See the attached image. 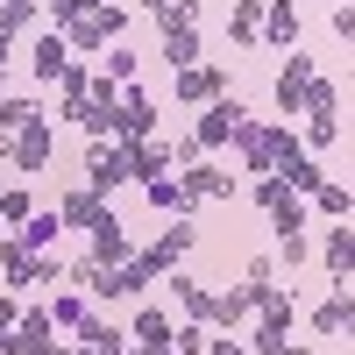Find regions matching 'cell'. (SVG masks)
<instances>
[{"mask_svg": "<svg viewBox=\"0 0 355 355\" xmlns=\"http://www.w3.org/2000/svg\"><path fill=\"white\" fill-rule=\"evenodd\" d=\"M256 206L270 214V227H277V234H299V227H306V199L291 192L277 171H263V178H256Z\"/></svg>", "mask_w": 355, "mask_h": 355, "instance_id": "1", "label": "cell"}, {"mask_svg": "<svg viewBox=\"0 0 355 355\" xmlns=\"http://www.w3.org/2000/svg\"><path fill=\"white\" fill-rule=\"evenodd\" d=\"M121 28H128V15L107 0V8H85V15L64 28V43H71V50H107V43H121Z\"/></svg>", "mask_w": 355, "mask_h": 355, "instance_id": "2", "label": "cell"}, {"mask_svg": "<svg viewBox=\"0 0 355 355\" xmlns=\"http://www.w3.org/2000/svg\"><path fill=\"white\" fill-rule=\"evenodd\" d=\"M50 150H57V128H50V121H28L21 135H8V150H0V164L28 178V171H43V164H50Z\"/></svg>", "mask_w": 355, "mask_h": 355, "instance_id": "3", "label": "cell"}, {"mask_svg": "<svg viewBox=\"0 0 355 355\" xmlns=\"http://www.w3.org/2000/svg\"><path fill=\"white\" fill-rule=\"evenodd\" d=\"M114 185H128V142H93L85 150V192H114Z\"/></svg>", "mask_w": 355, "mask_h": 355, "instance_id": "4", "label": "cell"}, {"mask_svg": "<svg viewBox=\"0 0 355 355\" xmlns=\"http://www.w3.org/2000/svg\"><path fill=\"white\" fill-rule=\"evenodd\" d=\"M320 78V64L306 50H284V71H277V85H270V100H277V114H299L306 107V85Z\"/></svg>", "mask_w": 355, "mask_h": 355, "instance_id": "5", "label": "cell"}, {"mask_svg": "<svg viewBox=\"0 0 355 355\" xmlns=\"http://www.w3.org/2000/svg\"><path fill=\"white\" fill-rule=\"evenodd\" d=\"M249 121V114H242V100H234V93H220V100H206V114H199V150H220V142H234V128H242Z\"/></svg>", "mask_w": 355, "mask_h": 355, "instance_id": "6", "label": "cell"}, {"mask_svg": "<svg viewBox=\"0 0 355 355\" xmlns=\"http://www.w3.org/2000/svg\"><path fill=\"white\" fill-rule=\"evenodd\" d=\"M150 128H157V107H150L142 85H128V93L114 100V142H142Z\"/></svg>", "mask_w": 355, "mask_h": 355, "instance_id": "7", "label": "cell"}, {"mask_svg": "<svg viewBox=\"0 0 355 355\" xmlns=\"http://www.w3.org/2000/svg\"><path fill=\"white\" fill-rule=\"evenodd\" d=\"M15 355H64V341H57V320L43 306H28L15 320Z\"/></svg>", "mask_w": 355, "mask_h": 355, "instance_id": "8", "label": "cell"}, {"mask_svg": "<svg viewBox=\"0 0 355 355\" xmlns=\"http://www.w3.org/2000/svg\"><path fill=\"white\" fill-rule=\"evenodd\" d=\"M85 234H93V263H128L135 256V242H128V227H121L114 206H100V220L85 227Z\"/></svg>", "mask_w": 355, "mask_h": 355, "instance_id": "9", "label": "cell"}, {"mask_svg": "<svg viewBox=\"0 0 355 355\" xmlns=\"http://www.w3.org/2000/svg\"><path fill=\"white\" fill-rule=\"evenodd\" d=\"M150 263H142V256H128V263H107V277H100V291H93V299H142V291H150Z\"/></svg>", "mask_w": 355, "mask_h": 355, "instance_id": "10", "label": "cell"}, {"mask_svg": "<svg viewBox=\"0 0 355 355\" xmlns=\"http://www.w3.org/2000/svg\"><path fill=\"white\" fill-rule=\"evenodd\" d=\"M220 93H227V71L220 64H185V71H178V100L206 107V100H220Z\"/></svg>", "mask_w": 355, "mask_h": 355, "instance_id": "11", "label": "cell"}, {"mask_svg": "<svg viewBox=\"0 0 355 355\" xmlns=\"http://www.w3.org/2000/svg\"><path fill=\"white\" fill-rule=\"evenodd\" d=\"M185 249H192V227H185V220H171L157 242L142 249V263H150V270H178V263H185Z\"/></svg>", "mask_w": 355, "mask_h": 355, "instance_id": "12", "label": "cell"}, {"mask_svg": "<svg viewBox=\"0 0 355 355\" xmlns=\"http://www.w3.org/2000/svg\"><path fill=\"white\" fill-rule=\"evenodd\" d=\"M178 185H185V199H192V206H199V199H234V178H227L220 164H192Z\"/></svg>", "mask_w": 355, "mask_h": 355, "instance_id": "13", "label": "cell"}, {"mask_svg": "<svg viewBox=\"0 0 355 355\" xmlns=\"http://www.w3.org/2000/svg\"><path fill=\"white\" fill-rule=\"evenodd\" d=\"M256 306H249V284H234V291H214V306H206V327H220V334H234L249 320Z\"/></svg>", "mask_w": 355, "mask_h": 355, "instance_id": "14", "label": "cell"}, {"mask_svg": "<svg viewBox=\"0 0 355 355\" xmlns=\"http://www.w3.org/2000/svg\"><path fill=\"white\" fill-rule=\"evenodd\" d=\"M263 43L299 50V8H291V0H270V8H263Z\"/></svg>", "mask_w": 355, "mask_h": 355, "instance_id": "15", "label": "cell"}, {"mask_svg": "<svg viewBox=\"0 0 355 355\" xmlns=\"http://www.w3.org/2000/svg\"><path fill=\"white\" fill-rule=\"evenodd\" d=\"M28 57H36V78H43V85H57V71L71 64V43H64V28L36 36V50H28Z\"/></svg>", "mask_w": 355, "mask_h": 355, "instance_id": "16", "label": "cell"}, {"mask_svg": "<svg viewBox=\"0 0 355 355\" xmlns=\"http://www.w3.org/2000/svg\"><path fill=\"white\" fill-rule=\"evenodd\" d=\"M234 150H242V164H249V171H277V150H270V128L242 121V128H234Z\"/></svg>", "mask_w": 355, "mask_h": 355, "instance_id": "17", "label": "cell"}, {"mask_svg": "<svg viewBox=\"0 0 355 355\" xmlns=\"http://www.w3.org/2000/svg\"><path fill=\"white\" fill-rule=\"evenodd\" d=\"M171 334H178V327H171V313H164V306H142V313H135V327H128L135 348H171Z\"/></svg>", "mask_w": 355, "mask_h": 355, "instance_id": "18", "label": "cell"}, {"mask_svg": "<svg viewBox=\"0 0 355 355\" xmlns=\"http://www.w3.org/2000/svg\"><path fill=\"white\" fill-rule=\"evenodd\" d=\"M142 199H150L157 214H192V199H185V185H178V171H164V178H142Z\"/></svg>", "mask_w": 355, "mask_h": 355, "instance_id": "19", "label": "cell"}, {"mask_svg": "<svg viewBox=\"0 0 355 355\" xmlns=\"http://www.w3.org/2000/svg\"><path fill=\"white\" fill-rule=\"evenodd\" d=\"M171 171V142H128V178H164Z\"/></svg>", "mask_w": 355, "mask_h": 355, "instance_id": "20", "label": "cell"}, {"mask_svg": "<svg viewBox=\"0 0 355 355\" xmlns=\"http://www.w3.org/2000/svg\"><path fill=\"white\" fill-rule=\"evenodd\" d=\"M78 341L93 348V355H128V334L114 327V320H93V313H85V327H78Z\"/></svg>", "mask_w": 355, "mask_h": 355, "instance_id": "21", "label": "cell"}, {"mask_svg": "<svg viewBox=\"0 0 355 355\" xmlns=\"http://www.w3.org/2000/svg\"><path fill=\"white\" fill-rule=\"evenodd\" d=\"M28 121H50L43 100H0V150H8V135H21Z\"/></svg>", "mask_w": 355, "mask_h": 355, "instance_id": "22", "label": "cell"}, {"mask_svg": "<svg viewBox=\"0 0 355 355\" xmlns=\"http://www.w3.org/2000/svg\"><path fill=\"white\" fill-rule=\"evenodd\" d=\"M227 36L234 43H263V0H234L227 8Z\"/></svg>", "mask_w": 355, "mask_h": 355, "instance_id": "23", "label": "cell"}, {"mask_svg": "<svg viewBox=\"0 0 355 355\" xmlns=\"http://www.w3.org/2000/svg\"><path fill=\"white\" fill-rule=\"evenodd\" d=\"M100 192H64V199H57V220H64V227H93L100 220Z\"/></svg>", "mask_w": 355, "mask_h": 355, "instance_id": "24", "label": "cell"}, {"mask_svg": "<svg viewBox=\"0 0 355 355\" xmlns=\"http://www.w3.org/2000/svg\"><path fill=\"white\" fill-rule=\"evenodd\" d=\"M320 263H327L334 277H348V270H355V234H348V227H334L327 242H320Z\"/></svg>", "mask_w": 355, "mask_h": 355, "instance_id": "25", "label": "cell"}, {"mask_svg": "<svg viewBox=\"0 0 355 355\" xmlns=\"http://www.w3.org/2000/svg\"><path fill=\"white\" fill-rule=\"evenodd\" d=\"M142 8L157 15V28H164V36H171V28H192V21H199V8H192V0H142Z\"/></svg>", "mask_w": 355, "mask_h": 355, "instance_id": "26", "label": "cell"}, {"mask_svg": "<svg viewBox=\"0 0 355 355\" xmlns=\"http://www.w3.org/2000/svg\"><path fill=\"white\" fill-rule=\"evenodd\" d=\"M57 227H64V220H57V206H43V214H28V220H21V242H28V249H50V242H57Z\"/></svg>", "mask_w": 355, "mask_h": 355, "instance_id": "27", "label": "cell"}, {"mask_svg": "<svg viewBox=\"0 0 355 355\" xmlns=\"http://www.w3.org/2000/svg\"><path fill=\"white\" fill-rule=\"evenodd\" d=\"M341 327H348V299L334 291V299H320V306H313V334H327V341H334Z\"/></svg>", "mask_w": 355, "mask_h": 355, "instance_id": "28", "label": "cell"}, {"mask_svg": "<svg viewBox=\"0 0 355 355\" xmlns=\"http://www.w3.org/2000/svg\"><path fill=\"white\" fill-rule=\"evenodd\" d=\"M164 57H171V71L199 64V36H192V28H171V36H164Z\"/></svg>", "mask_w": 355, "mask_h": 355, "instance_id": "29", "label": "cell"}, {"mask_svg": "<svg viewBox=\"0 0 355 355\" xmlns=\"http://www.w3.org/2000/svg\"><path fill=\"white\" fill-rule=\"evenodd\" d=\"M284 185H291V192H320V185H327V171H320L313 157H291V164H284Z\"/></svg>", "mask_w": 355, "mask_h": 355, "instance_id": "30", "label": "cell"}, {"mask_svg": "<svg viewBox=\"0 0 355 355\" xmlns=\"http://www.w3.org/2000/svg\"><path fill=\"white\" fill-rule=\"evenodd\" d=\"M171 299H178V306H185L192 320H206V306H214V291H199L192 277H178V270H171Z\"/></svg>", "mask_w": 355, "mask_h": 355, "instance_id": "31", "label": "cell"}, {"mask_svg": "<svg viewBox=\"0 0 355 355\" xmlns=\"http://www.w3.org/2000/svg\"><path fill=\"white\" fill-rule=\"evenodd\" d=\"M313 206H320V214H334V220H348V214H355V192H348V185H334V178H327V185L313 192Z\"/></svg>", "mask_w": 355, "mask_h": 355, "instance_id": "32", "label": "cell"}, {"mask_svg": "<svg viewBox=\"0 0 355 355\" xmlns=\"http://www.w3.org/2000/svg\"><path fill=\"white\" fill-rule=\"evenodd\" d=\"M85 93H93V71H85L78 57H71V64L57 71V100H85Z\"/></svg>", "mask_w": 355, "mask_h": 355, "instance_id": "33", "label": "cell"}, {"mask_svg": "<svg viewBox=\"0 0 355 355\" xmlns=\"http://www.w3.org/2000/svg\"><path fill=\"white\" fill-rule=\"evenodd\" d=\"M43 313L57 320V327H85V299H78V291H57V299H50Z\"/></svg>", "mask_w": 355, "mask_h": 355, "instance_id": "34", "label": "cell"}, {"mask_svg": "<svg viewBox=\"0 0 355 355\" xmlns=\"http://www.w3.org/2000/svg\"><path fill=\"white\" fill-rule=\"evenodd\" d=\"M28 214H36V206H28V192H21V185H0V227H21Z\"/></svg>", "mask_w": 355, "mask_h": 355, "instance_id": "35", "label": "cell"}, {"mask_svg": "<svg viewBox=\"0 0 355 355\" xmlns=\"http://www.w3.org/2000/svg\"><path fill=\"white\" fill-rule=\"evenodd\" d=\"M334 107H341V85H334V78H313V85H306V107H299V114H334Z\"/></svg>", "mask_w": 355, "mask_h": 355, "instance_id": "36", "label": "cell"}, {"mask_svg": "<svg viewBox=\"0 0 355 355\" xmlns=\"http://www.w3.org/2000/svg\"><path fill=\"white\" fill-rule=\"evenodd\" d=\"M291 348V320H263L256 327V355H284Z\"/></svg>", "mask_w": 355, "mask_h": 355, "instance_id": "37", "label": "cell"}, {"mask_svg": "<svg viewBox=\"0 0 355 355\" xmlns=\"http://www.w3.org/2000/svg\"><path fill=\"white\" fill-rule=\"evenodd\" d=\"M206 341H214V334H206V320H192V327H178V334H171L178 355H206Z\"/></svg>", "mask_w": 355, "mask_h": 355, "instance_id": "38", "label": "cell"}, {"mask_svg": "<svg viewBox=\"0 0 355 355\" xmlns=\"http://www.w3.org/2000/svg\"><path fill=\"white\" fill-rule=\"evenodd\" d=\"M334 135H341V121H334V114H313V121H306V150H327Z\"/></svg>", "mask_w": 355, "mask_h": 355, "instance_id": "39", "label": "cell"}, {"mask_svg": "<svg viewBox=\"0 0 355 355\" xmlns=\"http://www.w3.org/2000/svg\"><path fill=\"white\" fill-rule=\"evenodd\" d=\"M107 78H114V85H128V78H135V57H128L121 43H107Z\"/></svg>", "mask_w": 355, "mask_h": 355, "instance_id": "40", "label": "cell"}, {"mask_svg": "<svg viewBox=\"0 0 355 355\" xmlns=\"http://www.w3.org/2000/svg\"><path fill=\"white\" fill-rule=\"evenodd\" d=\"M36 8H43V0H0V21L21 28V21H36Z\"/></svg>", "mask_w": 355, "mask_h": 355, "instance_id": "41", "label": "cell"}, {"mask_svg": "<svg viewBox=\"0 0 355 355\" xmlns=\"http://www.w3.org/2000/svg\"><path fill=\"white\" fill-rule=\"evenodd\" d=\"M313 249H306V234H277V263H284V270H291V263H306Z\"/></svg>", "mask_w": 355, "mask_h": 355, "instance_id": "42", "label": "cell"}, {"mask_svg": "<svg viewBox=\"0 0 355 355\" xmlns=\"http://www.w3.org/2000/svg\"><path fill=\"white\" fill-rule=\"evenodd\" d=\"M171 164H185V171H192V164H206V150H199V135H185V142H171Z\"/></svg>", "mask_w": 355, "mask_h": 355, "instance_id": "43", "label": "cell"}, {"mask_svg": "<svg viewBox=\"0 0 355 355\" xmlns=\"http://www.w3.org/2000/svg\"><path fill=\"white\" fill-rule=\"evenodd\" d=\"M249 284H277V256H249Z\"/></svg>", "mask_w": 355, "mask_h": 355, "instance_id": "44", "label": "cell"}, {"mask_svg": "<svg viewBox=\"0 0 355 355\" xmlns=\"http://www.w3.org/2000/svg\"><path fill=\"white\" fill-rule=\"evenodd\" d=\"M206 355H249V348L234 341V334H214V341H206Z\"/></svg>", "mask_w": 355, "mask_h": 355, "instance_id": "45", "label": "cell"}, {"mask_svg": "<svg viewBox=\"0 0 355 355\" xmlns=\"http://www.w3.org/2000/svg\"><path fill=\"white\" fill-rule=\"evenodd\" d=\"M334 36H341V43H355V8H334Z\"/></svg>", "mask_w": 355, "mask_h": 355, "instance_id": "46", "label": "cell"}, {"mask_svg": "<svg viewBox=\"0 0 355 355\" xmlns=\"http://www.w3.org/2000/svg\"><path fill=\"white\" fill-rule=\"evenodd\" d=\"M8 57H15V28L0 21V71H8Z\"/></svg>", "mask_w": 355, "mask_h": 355, "instance_id": "47", "label": "cell"}, {"mask_svg": "<svg viewBox=\"0 0 355 355\" xmlns=\"http://www.w3.org/2000/svg\"><path fill=\"white\" fill-rule=\"evenodd\" d=\"M128 355H178V348H128Z\"/></svg>", "mask_w": 355, "mask_h": 355, "instance_id": "48", "label": "cell"}, {"mask_svg": "<svg viewBox=\"0 0 355 355\" xmlns=\"http://www.w3.org/2000/svg\"><path fill=\"white\" fill-rule=\"evenodd\" d=\"M341 334H348V341H355V306H348V327H341Z\"/></svg>", "mask_w": 355, "mask_h": 355, "instance_id": "49", "label": "cell"}, {"mask_svg": "<svg viewBox=\"0 0 355 355\" xmlns=\"http://www.w3.org/2000/svg\"><path fill=\"white\" fill-rule=\"evenodd\" d=\"M85 8H107V0H78V15H85Z\"/></svg>", "mask_w": 355, "mask_h": 355, "instance_id": "50", "label": "cell"}, {"mask_svg": "<svg viewBox=\"0 0 355 355\" xmlns=\"http://www.w3.org/2000/svg\"><path fill=\"white\" fill-rule=\"evenodd\" d=\"M284 355H313V348H299V341H291V348H284Z\"/></svg>", "mask_w": 355, "mask_h": 355, "instance_id": "51", "label": "cell"}]
</instances>
